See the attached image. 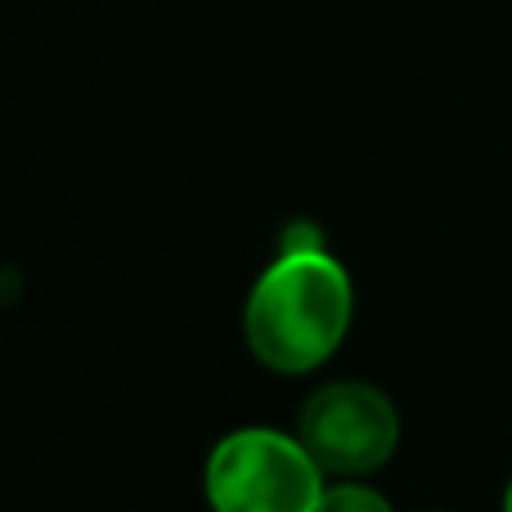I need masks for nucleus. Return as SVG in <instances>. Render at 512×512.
<instances>
[{"label":"nucleus","instance_id":"5","mask_svg":"<svg viewBox=\"0 0 512 512\" xmlns=\"http://www.w3.org/2000/svg\"><path fill=\"white\" fill-rule=\"evenodd\" d=\"M504 512H512V481H508V495H504Z\"/></svg>","mask_w":512,"mask_h":512},{"label":"nucleus","instance_id":"4","mask_svg":"<svg viewBox=\"0 0 512 512\" xmlns=\"http://www.w3.org/2000/svg\"><path fill=\"white\" fill-rule=\"evenodd\" d=\"M315 512H396L387 495H378L373 486H360V481H337V486L324 490Z\"/></svg>","mask_w":512,"mask_h":512},{"label":"nucleus","instance_id":"3","mask_svg":"<svg viewBox=\"0 0 512 512\" xmlns=\"http://www.w3.org/2000/svg\"><path fill=\"white\" fill-rule=\"evenodd\" d=\"M297 441L333 477H364L396 454V405L369 382H328L301 405Z\"/></svg>","mask_w":512,"mask_h":512},{"label":"nucleus","instance_id":"2","mask_svg":"<svg viewBox=\"0 0 512 512\" xmlns=\"http://www.w3.org/2000/svg\"><path fill=\"white\" fill-rule=\"evenodd\" d=\"M212 512H315L324 499V468L297 436L274 427H239L207 454Z\"/></svg>","mask_w":512,"mask_h":512},{"label":"nucleus","instance_id":"1","mask_svg":"<svg viewBox=\"0 0 512 512\" xmlns=\"http://www.w3.org/2000/svg\"><path fill=\"white\" fill-rule=\"evenodd\" d=\"M355 315L351 274L333 252L310 243H288L256 279L243 337L252 355L274 373H310L346 342Z\"/></svg>","mask_w":512,"mask_h":512}]
</instances>
